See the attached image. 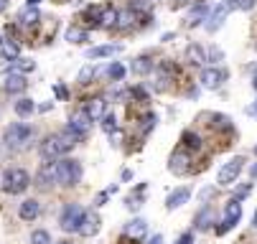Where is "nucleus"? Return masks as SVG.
<instances>
[{
    "mask_svg": "<svg viewBox=\"0 0 257 244\" xmlns=\"http://www.w3.org/2000/svg\"><path fill=\"white\" fill-rule=\"evenodd\" d=\"M252 224H254V226H257V211H254V216H252Z\"/></svg>",
    "mask_w": 257,
    "mask_h": 244,
    "instance_id": "09e8293b",
    "label": "nucleus"
},
{
    "mask_svg": "<svg viewBox=\"0 0 257 244\" xmlns=\"http://www.w3.org/2000/svg\"><path fill=\"white\" fill-rule=\"evenodd\" d=\"M56 168V183L59 186H77L82 181V165L79 160H69V158H61L54 163Z\"/></svg>",
    "mask_w": 257,
    "mask_h": 244,
    "instance_id": "7ed1b4c3",
    "label": "nucleus"
},
{
    "mask_svg": "<svg viewBox=\"0 0 257 244\" xmlns=\"http://www.w3.org/2000/svg\"><path fill=\"white\" fill-rule=\"evenodd\" d=\"M209 196H211V188H206V191H201V201H206Z\"/></svg>",
    "mask_w": 257,
    "mask_h": 244,
    "instance_id": "c03bdc74",
    "label": "nucleus"
},
{
    "mask_svg": "<svg viewBox=\"0 0 257 244\" xmlns=\"http://www.w3.org/2000/svg\"><path fill=\"white\" fill-rule=\"evenodd\" d=\"M56 244H71V241H69V239H61V241H56Z\"/></svg>",
    "mask_w": 257,
    "mask_h": 244,
    "instance_id": "3c124183",
    "label": "nucleus"
},
{
    "mask_svg": "<svg viewBox=\"0 0 257 244\" xmlns=\"http://www.w3.org/2000/svg\"><path fill=\"white\" fill-rule=\"evenodd\" d=\"M18 21L23 23V26H36L41 21V13H39V8L36 6H26L21 13H18Z\"/></svg>",
    "mask_w": 257,
    "mask_h": 244,
    "instance_id": "6ab92c4d",
    "label": "nucleus"
},
{
    "mask_svg": "<svg viewBox=\"0 0 257 244\" xmlns=\"http://www.w3.org/2000/svg\"><path fill=\"white\" fill-rule=\"evenodd\" d=\"M31 244H51V234L44 231V229H36L31 234Z\"/></svg>",
    "mask_w": 257,
    "mask_h": 244,
    "instance_id": "2f4dec72",
    "label": "nucleus"
},
{
    "mask_svg": "<svg viewBox=\"0 0 257 244\" xmlns=\"http://www.w3.org/2000/svg\"><path fill=\"white\" fill-rule=\"evenodd\" d=\"M33 127L31 125H26V122H13V125H8L6 127V135H3V143L8 145V148H13V150H23V148H28L31 145V140H33Z\"/></svg>",
    "mask_w": 257,
    "mask_h": 244,
    "instance_id": "f03ea898",
    "label": "nucleus"
},
{
    "mask_svg": "<svg viewBox=\"0 0 257 244\" xmlns=\"http://www.w3.org/2000/svg\"><path fill=\"white\" fill-rule=\"evenodd\" d=\"M145 231H148V221H145V219H133L125 226V236H133V239H143Z\"/></svg>",
    "mask_w": 257,
    "mask_h": 244,
    "instance_id": "f3484780",
    "label": "nucleus"
},
{
    "mask_svg": "<svg viewBox=\"0 0 257 244\" xmlns=\"http://www.w3.org/2000/svg\"><path fill=\"white\" fill-rule=\"evenodd\" d=\"M254 110H257V107H254Z\"/></svg>",
    "mask_w": 257,
    "mask_h": 244,
    "instance_id": "5fc2aeb1",
    "label": "nucleus"
},
{
    "mask_svg": "<svg viewBox=\"0 0 257 244\" xmlns=\"http://www.w3.org/2000/svg\"><path fill=\"white\" fill-rule=\"evenodd\" d=\"M36 183H39L41 188H49L51 183H56V168L51 163H46L41 170H39V176H36Z\"/></svg>",
    "mask_w": 257,
    "mask_h": 244,
    "instance_id": "dca6fc26",
    "label": "nucleus"
},
{
    "mask_svg": "<svg viewBox=\"0 0 257 244\" xmlns=\"http://www.w3.org/2000/svg\"><path fill=\"white\" fill-rule=\"evenodd\" d=\"M209 59H211V61H222V59H224L222 49H214V46H211V49H209Z\"/></svg>",
    "mask_w": 257,
    "mask_h": 244,
    "instance_id": "4c0bfd02",
    "label": "nucleus"
},
{
    "mask_svg": "<svg viewBox=\"0 0 257 244\" xmlns=\"http://www.w3.org/2000/svg\"><path fill=\"white\" fill-rule=\"evenodd\" d=\"M224 79H227V72H222V69L209 66V69H204V72H201V87L204 89H219V87L224 84Z\"/></svg>",
    "mask_w": 257,
    "mask_h": 244,
    "instance_id": "1a4fd4ad",
    "label": "nucleus"
},
{
    "mask_svg": "<svg viewBox=\"0 0 257 244\" xmlns=\"http://www.w3.org/2000/svg\"><path fill=\"white\" fill-rule=\"evenodd\" d=\"M206 16H209V8H206L204 3H199V6H194V8H191V13H189L186 23H189V26H201V23L206 21Z\"/></svg>",
    "mask_w": 257,
    "mask_h": 244,
    "instance_id": "aec40b11",
    "label": "nucleus"
},
{
    "mask_svg": "<svg viewBox=\"0 0 257 244\" xmlns=\"http://www.w3.org/2000/svg\"><path fill=\"white\" fill-rule=\"evenodd\" d=\"M11 61H13L11 66L16 69V72H21V74H28V72H33V69H36V64L28 61V59H18V56H16V59H11Z\"/></svg>",
    "mask_w": 257,
    "mask_h": 244,
    "instance_id": "cd10ccee",
    "label": "nucleus"
},
{
    "mask_svg": "<svg viewBox=\"0 0 257 244\" xmlns=\"http://www.w3.org/2000/svg\"><path fill=\"white\" fill-rule=\"evenodd\" d=\"M66 130H71L77 137H84L89 130H92V120H89V115L82 110V112H74L71 115V120H69V127Z\"/></svg>",
    "mask_w": 257,
    "mask_h": 244,
    "instance_id": "9d476101",
    "label": "nucleus"
},
{
    "mask_svg": "<svg viewBox=\"0 0 257 244\" xmlns=\"http://www.w3.org/2000/svg\"><path fill=\"white\" fill-rule=\"evenodd\" d=\"M148 244H163V234H156L153 239H148Z\"/></svg>",
    "mask_w": 257,
    "mask_h": 244,
    "instance_id": "79ce46f5",
    "label": "nucleus"
},
{
    "mask_svg": "<svg viewBox=\"0 0 257 244\" xmlns=\"http://www.w3.org/2000/svg\"><path fill=\"white\" fill-rule=\"evenodd\" d=\"M107 77L112 79V82H122L125 79V66L117 64V61H112V64L107 66Z\"/></svg>",
    "mask_w": 257,
    "mask_h": 244,
    "instance_id": "bb28decb",
    "label": "nucleus"
},
{
    "mask_svg": "<svg viewBox=\"0 0 257 244\" xmlns=\"http://www.w3.org/2000/svg\"><path fill=\"white\" fill-rule=\"evenodd\" d=\"M6 6H8V0H0V13L6 11Z\"/></svg>",
    "mask_w": 257,
    "mask_h": 244,
    "instance_id": "49530a36",
    "label": "nucleus"
},
{
    "mask_svg": "<svg viewBox=\"0 0 257 244\" xmlns=\"http://www.w3.org/2000/svg\"><path fill=\"white\" fill-rule=\"evenodd\" d=\"M102 130H104L107 135L117 132V120H115V115H107V112H104V117H102Z\"/></svg>",
    "mask_w": 257,
    "mask_h": 244,
    "instance_id": "7c9ffc66",
    "label": "nucleus"
},
{
    "mask_svg": "<svg viewBox=\"0 0 257 244\" xmlns=\"http://www.w3.org/2000/svg\"><path fill=\"white\" fill-rule=\"evenodd\" d=\"M117 13H120V11H115V8H102L99 26H102V28H112V26H117Z\"/></svg>",
    "mask_w": 257,
    "mask_h": 244,
    "instance_id": "5701e85b",
    "label": "nucleus"
},
{
    "mask_svg": "<svg viewBox=\"0 0 257 244\" xmlns=\"http://www.w3.org/2000/svg\"><path fill=\"white\" fill-rule=\"evenodd\" d=\"M133 21H135V13H133V11L117 13V28H127V26H130Z\"/></svg>",
    "mask_w": 257,
    "mask_h": 244,
    "instance_id": "72a5a7b5",
    "label": "nucleus"
},
{
    "mask_svg": "<svg viewBox=\"0 0 257 244\" xmlns=\"http://www.w3.org/2000/svg\"><path fill=\"white\" fill-rule=\"evenodd\" d=\"M189 198H191V191L189 188H176L168 198H166V208H178V206H183V203H189Z\"/></svg>",
    "mask_w": 257,
    "mask_h": 244,
    "instance_id": "2eb2a0df",
    "label": "nucleus"
},
{
    "mask_svg": "<svg viewBox=\"0 0 257 244\" xmlns=\"http://www.w3.org/2000/svg\"><path fill=\"white\" fill-rule=\"evenodd\" d=\"M211 221H214V214H211V208H204V211L196 216V229H209L211 226Z\"/></svg>",
    "mask_w": 257,
    "mask_h": 244,
    "instance_id": "c85d7f7f",
    "label": "nucleus"
},
{
    "mask_svg": "<svg viewBox=\"0 0 257 244\" xmlns=\"http://www.w3.org/2000/svg\"><path fill=\"white\" fill-rule=\"evenodd\" d=\"M107 196H109V193H107V191H102V193H99V196L94 198V203H97V206H102V203L107 201Z\"/></svg>",
    "mask_w": 257,
    "mask_h": 244,
    "instance_id": "a19ab883",
    "label": "nucleus"
},
{
    "mask_svg": "<svg viewBox=\"0 0 257 244\" xmlns=\"http://www.w3.org/2000/svg\"><path fill=\"white\" fill-rule=\"evenodd\" d=\"M186 3H191V0H173L171 6H173V8H183V6H186Z\"/></svg>",
    "mask_w": 257,
    "mask_h": 244,
    "instance_id": "37998d69",
    "label": "nucleus"
},
{
    "mask_svg": "<svg viewBox=\"0 0 257 244\" xmlns=\"http://www.w3.org/2000/svg\"><path fill=\"white\" fill-rule=\"evenodd\" d=\"M242 168H244V158H232L229 163H224L222 168H219V176H216V181H219V186H232L237 178H239V173H242Z\"/></svg>",
    "mask_w": 257,
    "mask_h": 244,
    "instance_id": "423d86ee",
    "label": "nucleus"
},
{
    "mask_svg": "<svg viewBox=\"0 0 257 244\" xmlns=\"http://www.w3.org/2000/svg\"><path fill=\"white\" fill-rule=\"evenodd\" d=\"M252 87H254V89H257V74H254V79H252Z\"/></svg>",
    "mask_w": 257,
    "mask_h": 244,
    "instance_id": "8fccbe9b",
    "label": "nucleus"
},
{
    "mask_svg": "<svg viewBox=\"0 0 257 244\" xmlns=\"http://www.w3.org/2000/svg\"><path fill=\"white\" fill-rule=\"evenodd\" d=\"M186 59H189L191 66H204V61H206V51H204L201 46L191 44V46L186 49Z\"/></svg>",
    "mask_w": 257,
    "mask_h": 244,
    "instance_id": "412c9836",
    "label": "nucleus"
},
{
    "mask_svg": "<svg viewBox=\"0 0 257 244\" xmlns=\"http://www.w3.org/2000/svg\"><path fill=\"white\" fill-rule=\"evenodd\" d=\"M239 219H242V203H239V198H232V201L227 203V208H224V219H222V224L216 226V234H227Z\"/></svg>",
    "mask_w": 257,
    "mask_h": 244,
    "instance_id": "0eeeda50",
    "label": "nucleus"
},
{
    "mask_svg": "<svg viewBox=\"0 0 257 244\" xmlns=\"http://www.w3.org/2000/svg\"><path fill=\"white\" fill-rule=\"evenodd\" d=\"M125 206L130 208V211H138V208L143 206V201H140V196H130V198L125 201Z\"/></svg>",
    "mask_w": 257,
    "mask_h": 244,
    "instance_id": "e433bc0d",
    "label": "nucleus"
},
{
    "mask_svg": "<svg viewBox=\"0 0 257 244\" xmlns=\"http://www.w3.org/2000/svg\"><path fill=\"white\" fill-rule=\"evenodd\" d=\"M23 89H26V77L23 74H11L6 79V92L8 94H21Z\"/></svg>",
    "mask_w": 257,
    "mask_h": 244,
    "instance_id": "4be33fe9",
    "label": "nucleus"
},
{
    "mask_svg": "<svg viewBox=\"0 0 257 244\" xmlns=\"http://www.w3.org/2000/svg\"><path fill=\"white\" fill-rule=\"evenodd\" d=\"M189 163H191L189 153L178 150V153H173V155H171V160H168V170H171V173H176V176H183V173L189 170Z\"/></svg>",
    "mask_w": 257,
    "mask_h": 244,
    "instance_id": "ddd939ff",
    "label": "nucleus"
},
{
    "mask_svg": "<svg viewBox=\"0 0 257 244\" xmlns=\"http://www.w3.org/2000/svg\"><path fill=\"white\" fill-rule=\"evenodd\" d=\"M77 231L82 236H94L99 231V216L97 214H84V219H82V224H79Z\"/></svg>",
    "mask_w": 257,
    "mask_h": 244,
    "instance_id": "4468645a",
    "label": "nucleus"
},
{
    "mask_svg": "<svg viewBox=\"0 0 257 244\" xmlns=\"http://www.w3.org/2000/svg\"><path fill=\"white\" fill-rule=\"evenodd\" d=\"M0 46H3V39H0Z\"/></svg>",
    "mask_w": 257,
    "mask_h": 244,
    "instance_id": "603ef678",
    "label": "nucleus"
},
{
    "mask_svg": "<svg viewBox=\"0 0 257 244\" xmlns=\"http://www.w3.org/2000/svg\"><path fill=\"white\" fill-rule=\"evenodd\" d=\"M82 219H84V208H82L79 203H66L64 211H61L59 224H61L64 231H77L79 224H82Z\"/></svg>",
    "mask_w": 257,
    "mask_h": 244,
    "instance_id": "39448f33",
    "label": "nucleus"
},
{
    "mask_svg": "<svg viewBox=\"0 0 257 244\" xmlns=\"http://www.w3.org/2000/svg\"><path fill=\"white\" fill-rule=\"evenodd\" d=\"M183 145H186V148H194V150H199V148H201V137H199L196 132L186 130V132H183Z\"/></svg>",
    "mask_w": 257,
    "mask_h": 244,
    "instance_id": "c756f323",
    "label": "nucleus"
},
{
    "mask_svg": "<svg viewBox=\"0 0 257 244\" xmlns=\"http://www.w3.org/2000/svg\"><path fill=\"white\" fill-rule=\"evenodd\" d=\"M84 112L89 115V120H92V122L102 120V117H104V112H107V99H104V97L87 99V107H84Z\"/></svg>",
    "mask_w": 257,
    "mask_h": 244,
    "instance_id": "9b49d317",
    "label": "nucleus"
},
{
    "mask_svg": "<svg viewBox=\"0 0 257 244\" xmlns=\"http://www.w3.org/2000/svg\"><path fill=\"white\" fill-rule=\"evenodd\" d=\"M178 244H194V231H186L178 236Z\"/></svg>",
    "mask_w": 257,
    "mask_h": 244,
    "instance_id": "58836bf2",
    "label": "nucleus"
},
{
    "mask_svg": "<svg viewBox=\"0 0 257 244\" xmlns=\"http://www.w3.org/2000/svg\"><path fill=\"white\" fill-rule=\"evenodd\" d=\"M33 110H36L33 99H18V102H16V115H18V117H31Z\"/></svg>",
    "mask_w": 257,
    "mask_h": 244,
    "instance_id": "a878e982",
    "label": "nucleus"
},
{
    "mask_svg": "<svg viewBox=\"0 0 257 244\" xmlns=\"http://www.w3.org/2000/svg\"><path fill=\"white\" fill-rule=\"evenodd\" d=\"M94 74H97V66H92V64H89V66H84L82 72H79L77 82H79V84H89V79H92Z\"/></svg>",
    "mask_w": 257,
    "mask_h": 244,
    "instance_id": "473e14b6",
    "label": "nucleus"
},
{
    "mask_svg": "<svg viewBox=\"0 0 257 244\" xmlns=\"http://www.w3.org/2000/svg\"><path fill=\"white\" fill-rule=\"evenodd\" d=\"M148 72H153V61L148 56H138L133 61V74H148Z\"/></svg>",
    "mask_w": 257,
    "mask_h": 244,
    "instance_id": "393cba45",
    "label": "nucleus"
},
{
    "mask_svg": "<svg viewBox=\"0 0 257 244\" xmlns=\"http://www.w3.org/2000/svg\"><path fill=\"white\" fill-rule=\"evenodd\" d=\"M41 3V0H28V6H39Z\"/></svg>",
    "mask_w": 257,
    "mask_h": 244,
    "instance_id": "de8ad7c7",
    "label": "nucleus"
},
{
    "mask_svg": "<svg viewBox=\"0 0 257 244\" xmlns=\"http://www.w3.org/2000/svg\"><path fill=\"white\" fill-rule=\"evenodd\" d=\"M211 120H214V125H216L219 130H229V127H232V125H229L232 120H229L227 115H211Z\"/></svg>",
    "mask_w": 257,
    "mask_h": 244,
    "instance_id": "f704fd0d",
    "label": "nucleus"
},
{
    "mask_svg": "<svg viewBox=\"0 0 257 244\" xmlns=\"http://www.w3.org/2000/svg\"><path fill=\"white\" fill-rule=\"evenodd\" d=\"M39 214H41V203L36 201V198H26V201L18 206V216H21L23 221H33V219H39Z\"/></svg>",
    "mask_w": 257,
    "mask_h": 244,
    "instance_id": "f8f14e48",
    "label": "nucleus"
},
{
    "mask_svg": "<svg viewBox=\"0 0 257 244\" xmlns=\"http://www.w3.org/2000/svg\"><path fill=\"white\" fill-rule=\"evenodd\" d=\"M234 8V0H232V3H222V6H216L214 8V13H209L206 16V31L209 33H214V31H219V28H222V23H224V18H227V13Z\"/></svg>",
    "mask_w": 257,
    "mask_h": 244,
    "instance_id": "6e6552de",
    "label": "nucleus"
},
{
    "mask_svg": "<svg viewBox=\"0 0 257 244\" xmlns=\"http://www.w3.org/2000/svg\"><path fill=\"white\" fill-rule=\"evenodd\" d=\"M249 191H252V186H242V188L237 191V196H234V198H244V196H247Z\"/></svg>",
    "mask_w": 257,
    "mask_h": 244,
    "instance_id": "ea45409f",
    "label": "nucleus"
},
{
    "mask_svg": "<svg viewBox=\"0 0 257 244\" xmlns=\"http://www.w3.org/2000/svg\"><path fill=\"white\" fill-rule=\"evenodd\" d=\"M31 178L23 168H13V170H3L0 173V191L6 193H23L28 188Z\"/></svg>",
    "mask_w": 257,
    "mask_h": 244,
    "instance_id": "20e7f679",
    "label": "nucleus"
},
{
    "mask_svg": "<svg viewBox=\"0 0 257 244\" xmlns=\"http://www.w3.org/2000/svg\"><path fill=\"white\" fill-rule=\"evenodd\" d=\"M87 31H82V28H77V26H71V28H66V41L69 44H87Z\"/></svg>",
    "mask_w": 257,
    "mask_h": 244,
    "instance_id": "b1692460",
    "label": "nucleus"
},
{
    "mask_svg": "<svg viewBox=\"0 0 257 244\" xmlns=\"http://www.w3.org/2000/svg\"><path fill=\"white\" fill-rule=\"evenodd\" d=\"M77 140H79V137L71 132V130L56 132V135L46 137V140L41 143V158H44V160H56V158H61V155H66V153L74 150Z\"/></svg>",
    "mask_w": 257,
    "mask_h": 244,
    "instance_id": "f257e3e1",
    "label": "nucleus"
},
{
    "mask_svg": "<svg viewBox=\"0 0 257 244\" xmlns=\"http://www.w3.org/2000/svg\"><path fill=\"white\" fill-rule=\"evenodd\" d=\"M120 51H122V46H94V49H87V59H107Z\"/></svg>",
    "mask_w": 257,
    "mask_h": 244,
    "instance_id": "a211bd4d",
    "label": "nucleus"
},
{
    "mask_svg": "<svg viewBox=\"0 0 257 244\" xmlns=\"http://www.w3.org/2000/svg\"><path fill=\"white\" fill-rule=\"evenodd\" d=\"M249 176H252V178H257V163H254V165L249 168Z\"/></svg>",
    "mask_w": 257,
    "mask_h": 244,
    "instance_id": "a18cd8bd",
    "label": "nucleus"
},
{
    "mask_svg": "<svg viewBox=\"0 0 257 244\" xmlns=\"http://www.w3.org/2000/svg\"><path fill=\"white\" fill-rule=\"evenodd\" d=\"M0 49H3V54H6L8 59H16V56H18V46H16L13 41H3V46H0Z\"/></svg>",
    "mask_w": 257,
    "mask_h": 244,
    "instance_id": "c9c22d12",
    "label": "nucleus"
},
{
    "mask_svg": "<svg viewBox=\"0 0 257 244\" xmlns=\"http://www.w3.org/2000/svg\"><path fill=\"white\" fill-rule=\"evenodd\" d=\"M254 155H257V148H254Z\"/></svg>",
    "mask_w": 257,
    "mask_h": 244,
    "instance_id": "864d4df0",
    "label": "nucleus"
}]
</instances>
